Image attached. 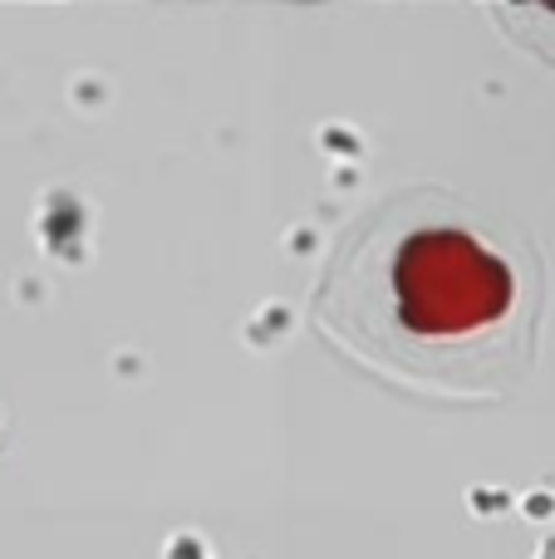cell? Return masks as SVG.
Returning a JSON list of instances; mask_svg holds the SVG:
<instances>
[{
    "instance_id": "1",
    "label": "cell",
    "mask_w": 555,
    "mask_h": 559,
    "mask_svg": "<svg viewBox=\"0 0 555 559\" xmlns=\"http://www.w3.org/2000/svg\"><path fill=\"white\" fill-rule=\"evenodd\" d=\"M403 319L423 334H462L497 319L511 299V275L462 231H418L393 265Z\"/></svg>"
}]
</instances>
